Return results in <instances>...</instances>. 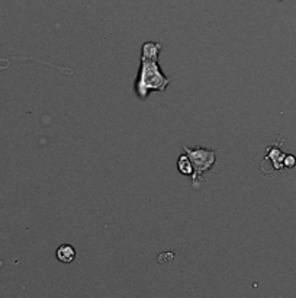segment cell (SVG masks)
I'll list each match as a JSON object with an SVG mask.
<instances>
[{
  "mask_svg": "<svg viewBox=\"0 0 296 298\" xmlns=\"http://www.w3.org/2000/svg\"><path fill=\"white\" fill-rule=\"evenodd\" d=\"M283 166L287 169H292L296 166V157L293 155H286L283 159Z\"/></svg>",
  "mask_w": 296,
  "mask_h": 298,
  "instance_id": "8992f818",
  "label": "cell"
},
{
  "mask_svg": "<svg viewBox=\"0 0 296 298\" xmlns=\"http://www.w3.org/2000/svg\"><path fill=\"white\" fill-rule=\"evenodd\" d=\"M184 153L187 155L190 163L193 166V186L204 177L206 172H209L216 163V150H209L204 147H194L190 148L187 145H183Z\"/></svg>",
  "mask_w": 296,
  "mask_h": 298,
  "instance_id": "7a4b0ae2",
  "label": "cell"
},
{
  "mask_svg": "<svg viewBox=\"0 0 296 298\" xmlns=\"http://www.w3.org/2000/svg\"><path fill=\"white\" fill-rule=\"evenodd\" d=\"M57 259L61 263H72L76 259V250L70 245H61L57 249Z\"/></svg>",
  "mask_w": 296,
  "mask_h": 298,
  "instance_id": "277c9868",
  "label": "cell"
},
{
  "mask_svg": "<svg viewBox=\"0 0 296 298\" xmlns=\"http://www.w3.org/2000/svg\"><path fill=\"white\" fill-rule=\"evenodd\" d=\"M177 169H179V172L182 175H193V166H192V163H190V160H189V157H187L186 153L179 156V159H177Z\"/></svg>",
  "mask_w": 296,
  "mask_h": 298,
  "instance_id": "5b68a950",
  "label": "cell"
},
{
  "mask_svg": "<svg viewBox=\"0 0 296 298\" xmlns=\"http://www.w3.org/2000/svg\"><path fill=\"white\" fill-rule=\"evenodd\" d=\"M163 45L160 42H144L141 48V62H158L160 52H161Z\"/></svg>",
  "mask_w": 296,
  "mask_h": 298,
  "instance_id": "3957f363",
  "label": "cell"
},
{
  "mask_svg": "<svg viewBox=\"0 0 296 298\" xmlns=\"http://www.w3.org/2000/svg\"><path fill=\"white\" fill-rule=\"evenodd\" d=\"M172 80L161 72L158 62H141V67L135 80V93L144 101L151 92H163Z\"/></svg>",
  "mask_w": 296,
  "mask_h": 298,
  "instance_id": "6da1fadb",
  "label": "cell"
}]
</instances>
